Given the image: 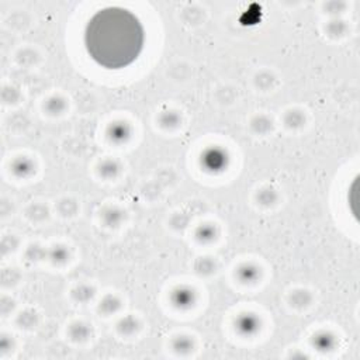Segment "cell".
<instances>
[{
    "mask_svg": "<svg viewBox=\"0 0 360 360\" xmlns=\"http://www.w3.org/2000/svg\"><path fill=\"white\" fill-rule=\"evenodd\" d=\"M143 28L131 11L107 7L87 22L84 45L90 58L103 68L121 69L131 65L143 48Z\"/></svg>",
    "mask_w": 360,
    "mask_h": 360,
    "instance_id": "cell-1",
    "label": "cell"
}]
</instances>
